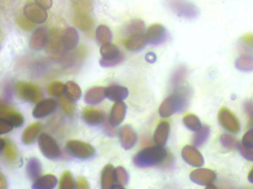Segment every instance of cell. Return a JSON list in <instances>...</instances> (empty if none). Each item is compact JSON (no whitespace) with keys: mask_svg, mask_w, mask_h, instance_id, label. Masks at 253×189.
<instances>
[{"mask_svg":"<svg viewBox=\"0 0 253 189\" xmlns=\"http://www.w3.org/2000/svg\"><path fill=\"white\" fill-rule=\"evenodd\" d=\"M168 157V151L161 146L147 147L137 153L133 163L138 167H148L162 163Z\"/></svg>","mask_w":253,"mask_h":189,"instance_id":"cell-1","label":"cell"},{"mask_svg":"<svg viewBox=\"0 0 253 189\" xmlns=\"http://www.w3.org/2000/svg\"><path fill=\"white\" fill-rule=\"evenodd\" d=\"M188 98L186 93L178 92L168 96L159 107L161 117H168L176 112L181 111L187 106Z\"/></svg>","mask_w":253,"mask_h":189,"instance_id":"cell-2","label":"cell"},{"mask_svg":"<svg viewBox=\"0 0 253 189\" xmlns=\"http://www.w3.org/2000/svg\"><path fill=\"white\" fill-rule=\"evenodd\" d=\"M66 149L71 155L83 160L91 158L96 153L93 146L78 140L68 141L66 144Z\"/></svg>","mask_w":253,"mask_h":189,"instance_id":"cell-3","label":"cell"},{"mask_svg":"<svg viewBox=\"0 0 253 189\" xmlns=\"http://www.w3.org/2000/svg\"><path fill=\"white\" fill-rule=\"evenodd\" d=\"M100 53L102 56V60L100 61L102 66H114L121 62L123 59V53L119 47L111 42L102 45Z\"/></svg>","mask_w":253,"mask_h":189,"instance_id":"cell-4","label":"cell"},{"mask_svg":"<svg viewBox=\"0 0 253 189\" xmlns=\"http://www.w3.org/2000/svg\"><path fill=\"white\" fill-rule=\"evenodd\" d=\"M38 143L42 153L47 158L54 160L61 155L59 145L48 134H41L39 138Z\"/></svg>","mask_w":253,"mask_h":189,"instance_id":"cell-5","label":"cell"},{"mask_svg":"<svg viewBox=\"0 0 253 189\" xmlns=\"http://www.w3.org/2000/svg\"><path fill=\"white\" fill-rule=\"evenodd\" d=\"M218 121L226 130L233 134L240 132L241 125L237 117L227 107H222L218 112Z\"/></svg>","mask_w":253,"mask_h":189,"instance_id":"cell-6","label":"cell"},{"mask_svg":"<svg viewBox=\"0 0 253 189\" xmlns=\"http://www.w3.org/2000/svg\"><path fill=\"white\" fill-rule=\"evenodd\" d=\"M16 93L24 101L37 102L41 98L42 93L37 86L28 82H19L16 84Z\"/></svg>","mask_w":253,"mask_h":189,"instance_id":"cell-7","label":"cell"},{"mask_svg":"<svg viewBox=\"0 0 253 189\" xmlns=\"http://www.w3.org/2000/svg\"><path fill=\"white\" fill-rule=\"evenodd\" d=\"M190 180L198 185L211 188L216 180L217 175L214 171L209 169H198L193 171L190 175Z\"/></svg>","mask_w":253,"mask_h":189,"instance_id":"cell-8","label":"cell"},{"mask_svg":"<svg viewBox=\"0 0 253 189\" xmlns=\"http://www.w3.org/2000/svg\"><path fill=\"white\" fill-rule=\"evenodd\" d=\"M24 14L33 23L42 24L47 20V13L45 9L37 3H29L24 7Z\"/></svg>","mask_w":253,"mask_h":189,"instance_id":"cell-9","label":"cell"},{"mask_svg":"<svg viewBox=\"0 0 253 189\" xmlns=\"http://www.w3.org/2000/svg\"><path fill=\"white\" fill-rule=\"evenodd\" d=\"M181 155L186 163L194 167H201L205 163L200 151L193 146L187 145L183 148Z\"/></svg>","mask_w":253,"mask_h":189,"instance_id":"cell-10","label":"cell"},{"mask_svg":"<svg viewBox=\"0 0 253 189\" xmlns=\"http://www.w3.org/2000/svg\"><path fill=\"white\" fill-rule=\"evenodd\" d=\"M169 4L178 16L192 18L196 16L197 13L196 7L184 0H169Z\"/></svg>","mask_w":253,"mask_h":189,"instance_id":"cell-11","label":"cell"},{"mask_svg":"<svg viewBox=\"0 0 253 189\" xmlns=\"http://www.w3.org/2000/svg\"><path fill=\"white\" fill-rule=\"evenodd\" d=\"M46 50L50 54L57 55L63 51L64 46L62 41V34L56 28H53L48 34V39L46 44Z\"/></svg>","mask_w":253,"mask_h":189,"instance_id":"cell-12","label":"cell"},{"mask_svg":"<svg viewBox=\"0 0 253 189\" xmlns=\"http://www.w3.org/2000/svg\"><path fill=\"white\" fill-rule=\"evenodd\" d=\"M57 107V103L52 98L40 101L33 110V116L35 118H43L53 113Z\"/></svg>","mask_w":253,"mask_h":189,"instance_id":"cell-13","label":"cell"},{"mask_svg":"<svg viewBox=\"0 0 253 189\" xmlns=\"http://www.w3.org/2000/svg\"><path fill=\"white\" fill-rule=\"evenodd\" d=\"M148 42L147 35L144 33L131 34L124 40V44L127 50L138 51L147 45Z\"/></svg>","mask_w":253,"mask_h":189,"instance_id":"cell-14","label":"cell"},{"mask_svg":"<svg viewBox=\"0 0 253 189\" xmlns=\"http://www.w3.org/2000/svg\"><path fill=\"white\" fill-rule=\"evenodd\" d=\"M48 31L44 27L37 28L31 36L30 47L36 50L44 48L48 39Z\"/></svg>","mask_w":253,"mask_h":189,"instance_id":"cell-15","label":"cell"},{"mask_svg":"<svg viewBox=\"0 0 253 189\" xmlns=\"http://www.w3.org/2000/svg\"><path fill=\"white\" fill-rule=\"evenodd\" d=\"M146 35L149 42L153 44H158L165 39L166 37V29L161 24H153L149 27Z\"/></svg>","mask_w":253,"mask_h":189,"instance_id":"cell-16","label":"cell"},{"mask_svg":"<svg viewBox=\"0 0 253 189\" xmlns=\"http://www.w3.org/2000/svg\"><path fill=\"white\" fill-rule=\"evenodd\" d=\"M62 41L65 50H74L78 45L80 36L74 28H66L62 34Z\"/></svg>","mask_w":253,"mask_h":189,"instance_id":"cell-17","label":"cell"},{"mask_svg":"<svg viewBox=\"0 0 253 189\" xmlns=\"http://www.w3.org/2000/svg\"><path fill=\"white\" fill-rule=\"evenodd\" d=\"M126 104L123 101H117L111 109L110 114V124L112 126H117L123 121L126 114Z\"/></svg>","mask_w":253,"mask_h":189,"instance_id":"cell-18","label":"cell"},{"mask_svg":"<svg viewBox=\"0 0 253 189\" xmlns=\"http://www.w3.org/2000/svg\"><path fill=\"white\" fill-rule=\"evenodd\" d=\"M117 184L116 169L111 164L105 166L101 174V186L103 189H114Z\"/></svg>","mask_w":253,"mask_h":189,"instance_id":"cell-19","label":"cell"},{"mask_svg":"<svg viewBox=\"0 0 253 189\" xmlns=\"http://www.w3.org/2000/svg\"><path fill=\"white\" fill-rule=\"evenodd\" d=\"M122 146L126 150L132 148L137 141V135L134 129L129 125L123 126L120 132Z\"/></svg>","mask_w":253,"mask_h":189,"instance_id":"cell-20","label":"cell"},{"mask_svg":"<svg viewBox=\"0 0 253 189\" xmlns=\"http://www.w3.org/2000/svg\"><path fill=\"white\" fill-rule=\"evenodd\" d=\"M170 132V126L168 121L161 122L156 127L153 135V140L156 145L164 147L166 144Z\"/></svg>","mask_w":253,"mask_h":189,"instance_id":"cell-21","label":"cell"},{"mask_svg":"<svg viewBox=\"0 0 253 189\" xmlns=\"http://www.w3.org/2000/svg\"><path fill=\"white\" fill-rule=\"evenodd\" d=\"M83 120L90 126H97L103 123L105 114L100 110L96 109L87 108L83 112Z\"/></svg>","mask_w":253,"mask_h":189,"instance_id":"cell-22","label":"cell"},{"mask_svg":"<svg viewBox=\"0 0 253 189\" xmlns=\"http://www.w3.org/2000/svg\"><path fill=\"white\" fill-rule=\"evenodd\" d=\"M107 98L112 101H121L126 99L129 94L127 89L123 86L112 85L105 89Z\"/></svg>","mask_w":253,"mask_h":189,"instance_id":"cell-23","label":"cell"},{"mask_svg":"<svg viewBox=\"0 0 253 189\" xmlns=\"http://www.w3.org/2000/svg\"><path fill=\"white\" fill-rule=\"evenodd\" d=\"M105 89L106 88L105 87H95L87 90L85 96H84L86 102L87 104H93V105L102 102L106 97Z\"/></svg>","mask_w":253,"mask_h":189,"instance_id":"cell-24","label":"cell"},{"mask_svg":"<svg viewBox=\"0 0 253 189\" xmlns=\"http://www.w3.org/2000/svg\"><path fill=\"white\" fill-rule=\"evenodd\" d=\"M74 25L83 31H90L94 26V21L88 14H76L73 19Z\"/></svg>","mask_w":253,"mask_h":189,"instance_id":"cell-25","label":"cell"},{"mask_svg":"<svg viewBox=\"0 0 253 189\" xmlns=\"http://www.w3.org/2000/svg\"><path fill=\"white\" fill-rule=\"evenodd\" d=\"M57 184V178L53 175H45L40 177L33 184L34 189H52Z\"/></svg>","mask_w":253,"mask_h":189,"instance_id":"cell-26","label":"cell"},{"mask_svg":"<svg viewBox=\"0 0 253 189\" xmlns=\"http://www.w3.org/2000/svg\"><path fill=\"white\" fill-rule=\"evenodd\" d=\"M41 129V124L40 123H34L28 126L22 134V142L26 145L32 144L38 136Z\"/></svg>","mask_w":253,"mask_h":189,"instance_id":"cell-27","label":"cell"},{"mask_svg":"<svg viewBox=\"0 0 253 189\" xmlns=\"http://www.w3.org/2000/svg\"><path fill=\"white\" fill-rule=\"evenodd\" d=\"M236 68L243 72L253 71V56L244 54L238 58L236 61Z\"/></svg>","mask_w":253,"mask_h":189,"instance_id":"cell-28","label":"cell"},{"mask_svg":"<svg viewBox=\"0 0 253 189\" xmlns=\"http://www.w3.org/2000/svg\"><path fill=\"white\" fill-rule=\"evenodd\" d=\"M27 174L31 180H37L40 178L42 172V165L37 158L30 159L27 164Z\"/></svg>","mask_w":253,"mask_h":189,"instance_id":"cell-29","label":"cell"},{"mask_svg":"<svg viewBox=\"0 0 253 189\" xmlns=\"http://www.w3.org/2000/svg\"><path fill=\"white\" fill-rule=\"evenodd\" d=\"M112 36L111 30L106 25H99L96 29V40L101 45L111 42L112 40Z\"/></svg>","mask_w":253,"mask_h":189,"instance_id":"cell-30","label":"cell"},{"mask_svg":"<svg viewBox=\"0 0 253 189\" xmlns=\"http://www.w3.org/2000/svg\"><path fill=\"white\" fill-rule=\"evenodd\" d=\"M183 122L187 129L193 132H197L202 127L200 119L194 114H187L184 115L183 117Z\"/></svg>","mask_w":253,"mask_h":189,"instance_id":"cell-31","label":"cell"},{"mask_svg":"<svg viewBox=\"0 0 253 189\" xmlns=\"http://www.w3.org/2000/svg\"><path fill=\"white\" fill-rule=\"evenodd\" d=\"M65 94L69 99L76 101L81 98L82 90L80 86L74 81H68L65 84Z\"/></svg>","mask_w":253,"mask_h":189,"instance_id":"cell-32","label":"cell"},{"mask_svg":"<svg viewBox=\"0 0 253 189\" xmlns=\"http://www.w3.org/2000/svg\"><path fill=\"white\" fill-rule=\"evenodd\" d=\"M210 134H211V129H210L209 126H207V125L202 126L199 131L196 132V135H194L193 144L196 147H200L208 141Z\"/></svg>","mask_w":253,"mask_h":189,"instance_id":"cell-33","label":"cell"},{"mask_svg":"<svg viewBox=\"0 0 253 189\" xmlns=\"http://www.w3.org/2000/svg\"><path fill=\"white\" fill-rule=\"evenodd\" d=\"M92 6L91 0H77L74 3L73 8L77 14H87L91 10Z\"/></svg>","mask_w":253,"mask_h":189,"instance_id":"cell-34","label":"cell"},{"mask_svg":"<svg viewBox=\"0 0 253 189\" xmlns=\"http://www.w3.org/2000/svg\"><path fill=\"white\" fill-rule=\"evenodd\" d=\"M220 141L224 148L227 150H233L237 149L239 142L233 135L230 134H223L220 138Z\"/></svg>","mask_w":253,"mask_h":189,"instance_id":"cell-35","label":"cell"},{"mask_svg":"<svg viewBox=\"0 0 253 189\" xmlns=\"http://www.w3.org/2000/svg\"><path fill=\"white\" fill-rule=\"evenodd\" d=\"M116 177H117V184L114 189L124 188V186L127 184L128 174L126 169L123 167H118L116 169Z\"/></svg>","mask_w":253,"mask_h":189,"instance_id":"cell-36","label":"cell"},{"mask_svg":"<svg viewBox=\"0 0 253 189\" xmlns=\"http://www.w3.org/2000/svg\"><path fill=\"white\" fill-rule=\"evenodd\" d=\"M74 187H75V181L73 178L72 174L66 171L62 174L60 182H59V189H73Z\"/></svg>","mask_w":253,"mask_h":189,"instance_id":"cell-37","label":"cell"},{"mask_svg":"<svg viewBox=\"0 0 253 189\" xmlns=\"http://www.w3.org/2000/svg\"><path fill=\"white\" fill-rule=\"evenodd\" d=\"M61 106L67 115L72 117L76 111V104L74 101L68 97H62L60 99Z\"/></svg>","mask_w":253,"mask_h":189,"instance_id":"cell-38","label":"cell"},{"mask_svg":"<svg viewBox=\"0 0 253 189\" xmlns=\"http://www.w3.org/2000/svg\"><path fill=\"white\" fill-rule=\"evenodd\" d=\"M144 28L145 27H144V23L143 21L140 20V19H134L126 26V34L131 35V34L142 33L144 31Z\"/></svg>","mask_w":253,"mask_h":189,"instance_id":"cell-39","label":"cell"},{"mask_svg":"<svg viewBox=\"0 0 253 189\" xmlns=\"http://www.w3.org/2000/svg\"><path fill=\"white\" fill-rule=\"evenodd\" d=\"M48 93L54 97L62 96L65 93V84L60 81L53 82L48 87Z\"/></svg>","mask_w":253,"mask_h":189,"instance_id":"cell-40","label":"cell"},{"mask_svg":"<svg viewBox=\"0 0 253 189\" xmlns=\"http://www.w3.org/2000/svg\"><path fill=\"white\" fill-rule=\"evenodd\" d=\"M242 157L249 161L253 162V147H246L242 143H239L237 147Z\"/></svg>","mask_w":253,"mask_h":189,"instance_id":"cell-41","label":"cell"},{"mask_svg":"<svg viewBox=\"0 0 253 189\" xmlns=\"http://www.w3.org/2000/svg\"><path fill=\"white\" fill-rule=\"evenodd\" d=\"M7 119L14 127H20L24 123V117L19 113H10Z\"/></svg>","mask_w":253,"mask_h":189,"instance_id":"cell-42","label":"cell"},{"mask_svg":"<svg viewBox=\"0 0 253 189\" xmlns=\"http://www.w3.org/2000/svg\"><path fill=\"white\" fill-rule=\"evenodd\" d=\"M241 42L245 50L253 52V34H248L241 38Z\"/></svg>","mask_w":253,"mask_h":189,"instance_id":"cell-43","label":"cell"},{"mask_svg":"<svg viewBox=\"0 0 253 189\" xmlns=\"http://www.w3.org/2000/svg\"><path fill=\"white\" fill-rule=\"evenodd\" d=\"M13 127L8 119L0 117V135L8 133L12 131Z\"/></svg>","mask_w":253,"mask_h":189,"instance_id":"cell-44","label":"cell"},{"mask_svg":"<svg viewBox=\"0 0 253 189\" xmlns=\"http://www.w3.org/2000/svg\"><path fill=\"white\" fill-rule=\"evenodd\" d=\"M242 144L246 147H253V126L244 135Z\"/></svg>","mask_w":253,"mask_h":189,"instance_id":"cell-45","label":"cell"},{"mask_svg":"<svg viewBox=\"0 0 253 189\" xmlns=\"http://www.w3.org/2000/svg\"><path fill=\"white\" fill-rule=\"evenodd\" d=\"M245 110L250 118V124L253 126V101H248L245 104Z\"/></svg>","mask_w":253,"mask_h":189,"instance_id":"cell-46","label":"cell"},{"mask_svg":"<svg viewBox=\"0 0 253 189\" xmlns=\"http://www.w3.org/2000/svg\"><path fill=\"white\" fill-rule=\"evenodd\" d=\"M35 2L39 5L41 6L43 8L50 9L53 5V0H34Z\"/></svg>","mask_w":253,"mask_h":189,"instance_id":"cell-47","label":"cell"},{"mask_svg":"<svg viewBox=\"0 0 253 189\" xmlns=\"http://www.w3.org/2000/svg\"><path fill=\"white\" fill-rule=\"evenodd\" d=\"M77 188L80 189H90V187H89L88 183H87V180L85 178H79L78 181H77Z\"/></svg>","mask_w":253,"mask_h":189,"instance_id":"cell-48","label":"cell"},{"mask_svg":"<svg viewBox=\"0 0 253 189\" xmlns=\"http://www.w3.org/2000/svg\"><path fill=\"white\" fill-rule=\"evenodd\" d=\"M6 188V181L4 176L0 173V189Z\"/></svg>","mask_w":253,"mask_h":189,"instance_id":"cell-49","label":"cell"},{"mask_svg":"<svg viewBox=\"0 0 253 189\" xmlns=\"http://www.w3.org/2000/svg\"><path fill=\"white\" fill-rule=\"evenodd\" d=\"M4 147H5V142H4V140L0 138V151H2Z\"/></svg>","mask_w":253,"mask_h":189,"instance_id":"cell-50","label":"cell"},{"mask_svg":"<svg viewBox=\"0 0 253 189\" xmlns=\"http://www.w3.org/2000/svg\"><path fill=\"white\" fill-rule=\"evenodd\" d=\"M248 181L250 183L253 184V169L250 172L249 175H248Z\"/></svg>","mask_w":253,"mask_h":189,"instance_id":"cell-51","label":"cell"}]
</instances>
